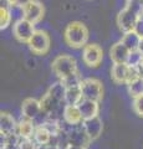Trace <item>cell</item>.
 Returning a JSON list of instances; mask_svg holds the SVG:
<instances>
[{
  "label": "cell",
  "mask_w": 143,
  "mask_h": 149,
  "mask_svg": "<svg viewBox=\"0 0 143 149\" xmlns=\"http://www.w3.org/2000/svg\"><path fill=\"white\" fill-rule=\"evenodd\" d=\"M142 61H143V55L138 50H135V51H131L130 52V56H128L126 63L131 67H138Z\"/></svg>",
  "instance_id": "24"
},
{
  "label": "cell",
  "mask_w": 143,
  "mask_h": 149,
  "mask_svg": "<svg viewBox=\"0 0 143 149\" xmlns=\"http://www.w3.org/2000/svg\"><path fill=\"white\" fill-rule=\"evenodd\" d=\"M84 98L81 92V86H75V87H66V95H65V104H73L77 106L80 101Z\"/></svg>",
  "instance_id": "18"
},
{
  "label": "cell",
  "mask_w": 143,
  "mask_h": 149,
  "mask_svg": "<svg viewBox=\"0 0 143 149\" xmlns=\"http://www.w3.org/2000/svg\"><path fill=\"white\" fill-rule=\"evenodd\" d=\"M40 103H41V108H43V111L49 114V117L56 118L54 114L57 113V109L60 108L61 102H59L56 98H54L49 92H46L43 98L40 100Z\"/></svg>",
  "instance_id": "16"
},
{
  "label": "cell",
  "mask_w": 143,
  "mask_h": 149,
  "mask_svg": "<svg viewBox=\"0 0 143 149\" xmlns=\"http://www.w3.org/2000/svg\"><path fill=\"white\" fill-rule=\"evenodd\" d=\"M66 149H86L85 147H80V146H75V144H67Z\"/></svg>",
  "instance_id": "31"
},
{
  "label": "cell",
  "mask_w": 143,
  "mask_h": 149,
  "mask_svg": "<svg viewBox=\"0 0 143 149\" xmlns=\"http://www.w3.org/2000/svg\"><path fill=\"white\" fill-rule=\"evenodd\" d=\"M138 51L143 55V39H141V42H140V46H138Z\"/></svg>",
  "instance_id": "32"
},
{
  "label": "cell",
  "mask_w": 143,
  "mask_h": 149,
  "mask_svg": "<svg viewBox=\"0 0 143 149\" xmlns=\"http://www.w3.org/2000/svg\"><path fill=\"white\" fill-rule=\"evenodd\" d=\"M61 81L63 82V85H65L66 87H75V86H81L82 78L80 76V73L76 72V73L71 74V76L63 78V80H61Z\"/></svg>",
  "instance_id": "25"
},
{
  "label": "cell",
  "mask_w": 143,
  "mask_h": 149,
  "mask_svg": "<svg viewBox=\"0 0 143 149\" xmlns=\"http://www.w3.org/2000/svg\"><path fill=\"white\" fill-rule=\"evenodd\" d=\"M77 107H78V109H80L84 119L92 118V117L98 116V109L100 108H98V102H96V101L82 98L80 101V103L77 104Z\"/></svg>",
  "instance_id": "14"
},
{
  "label": "cell",
  "mask_w": 143,
  "mask_h": 149,
  "mask_svg": "<svg viewBox=\"0 0 143 149\" xmlns=\"http://www.w3.org/2000/svg\"><path fill=\"white\" fill-rule=\"evenodd\" d=\"M62 117H63V120L70 125H78L84 120L78 107L73 104H65L62 109Z\"/></svg>",
  "instance_id": "12"
},
{
  "label": "cell",
  "mask_w": 143,
  "mask_h": 149,
  "mask_svg": "<svg viewBox=\"0 0 143 149\" xmlns=\"http://www.w3.org/2000/svg\"><path fill=\"white\" fill-rule=\"evenodd\" d=\"M11 20L13 16L10 10H9V6L1 5V8H0V29L5 30L6 27H9V25L11 24Z\"/></svg>",
  "instance_id": "23"
},
{
  "label": "cell",
  "mask_w": 143,
  "mask_h": 149,
  "mask_svg": "<svg viewBox=\"0 0 143 149\" xmlns=\"http://www.w3.org/2000/svg\"><path fill=\"white\" fill-rule=\"evenodd\" d=\"M35 24L30 22L26 19H21L14 22L13 25V35L21 44H29L31 37L35 34Z\"/></svg>",
  "instance_id": "7"
},
{
  "label": "cell",
  "mask_w": 143,
  "mask_h": 149,
  "mask_svg": "<svg viewBox=\"0 0 143 149\" xmlns=\"http://www.w3.org/2000/svg\"><path fill=\"white\" fill-rule=\"evenodd\" d=\"M81 125H82V128L85 129L86 134L89 136V138L91 139V141H95V139L100 138V136L102 134L103 123H102V119H101L98 116L92 117V118L84 119Z\"/></svg>",
  "instance_id": "10"
},
{
  "label": "cell",
  "mask_w": 143,
  "mask_h": 149,
  "mask_svg": "<svg viewBox=\"0 0 143 149\" xmlns=\"http://www.w3.org/2000/svg\"><path fill=\"white\" fill-rule=\"evenodd\" d=\"M47 92L51 95L54 98H56L59 102H65V95H66V86L63 85L62 81L55 82L49 87Z\"/></svg>",
  "instance_id": "21"
},
{
  "label": "cell",
  "mask_w": 143,
  "mask_h": 149,
  "mask_svg": "<svg viewBox=\"0 0 143 149\" xmlns=\"http://www.w3.org/2000/svg\"><path fill=\"white\" fill-rule=\"evenodd\" d=\"M9 10L11 13L13 20H21L24 19V6L21 5H9Z\"/></svg>",
  "instance_id": "26"
},
{
  "label": "cell",
  "mask_w": 143,
  "mask_h": 149,
  "mask_svg": "<svg viewBox=\"0 0 143 149\" xmlns=\"http://www.w3.org/2000/svg\"><path fill=\"white\" fill-rule=\"evenodd\" d=\"M81 92L82 97L86 100H92L98 102L103 97V86L102 82L97 78H85L81 82Z\"/></svg>",
  "instance_id": "5"
},
{
  "label": "cell",
  "mask_w": 143,
  "mask_h": 149,
  "mask_svg": "<svg viewBox=\"0 0 143 149\" xmlns=\"http://www.w3.org/2000/svg\"><path fill=\"white\" fill-rule=\"evenodd\" d=\"M132 107H133V111L136 112V114H138L140 117H143V95L133 98Z\"/></svg>",
  "instance_id": "27"
},
{
  "label": "cell",
  "mask_w": 143,
  "mask_h": 149,
  "mask_svg": "<svg viewBox=\"0 0 143 149\" xmlns=\"http://www.w3.org/2000/svg\"><path fill=\"white\" fill-rule=\"evenodd\" d=\"M36 147L38 144L33 138H21L19 144V149H36Z\"/></svg>",
  "instance_id": "28"
},
{
  "label": "cell",
  "mask_w": 143,
  "mask_h": 149,
  "mask_svg": "<svg viewBox=\"0 0 143 149\" xmlns=\"http://www.w3.org/2000/svg\"><path fill=\"white\" fill-rule=\"evenodd\" d=\"M27 45H29V49L33 54L39 56L46 55L49 52L50 47H51V39H50V36L46 31L36 30Z\"/></svg>",
  "instance_id": "6"
},
{
  "label": "cell",
  "mask_w": 143,
  "mask_h": 149,
  "mask_svg": "<svg viewBox=\"0 0 143 149\" xmlns=\"http://www.w3.org/2000/svg\"><path fill=\"white\" fill-rule=\"evenodd\" d=\"M35 124L33 123V120H29V119H22L17 123V129H16V133L19 134L21 138H33L34 137V133H35Z\"/></svg>",
  "instance_id": "17"
},
{
  "label": "cell",
  "mask_w": 143,
  "mask_h": 149,
  "mask_svg": "<svg viewBox=\"0 0 143 149\" xmlns=\"http://www.w3.org/2000/svg\"><path fill=\"white\" fill-rule=\"evenodd\" d=\"M52 137L54 136L51 134V132L43 125V127H36L33 139L35 141V143L38 144V146H40V144H49L50 142H51Z\"/></svg>",
  "instance_id": "20"
},
{
  "label": "cell",
  "mask_w": 143,
  "mask_h": 149,
  "mask_svg": "<svg viewBox=\"0 0 143 149\" xmlns=\"http://www.w3.org/2000/svg\"><path fill=\"white\" fill-rule=\"evenodd\" d=\"M103 60V51L97 44H87L82 49V61L87 67H98Z\"/></svg>",
  "instance_id": "8"
},
{
  "label": "cell",
  "mask_w": 143,
  "mask_h": 149,
  "mask_svg": "<svg viewBox=\"0 0 143 149\" xmlns=\"http://www.w3.org/2000/svg\"><path fill=\"white\" fill-rule=\"evenodd\" d=\"M51 70L60 80H63V78L78 72L76 60L67 54H61L56 56L51 62Z\"/></svg>",
  "instance_id": "3"
},
{
  "label": "cell",
  "mask_w": 143,
  "mask_h": 149,
  "mask_svg": "<svg viewBox=\"0 0 143 149\" xmlns=\"http://www.w3.org/2000/svg\"><path fill=\"white\" fill-rule=\"evenodd\" d=\"M135 30L137 34H138V36L141 37V39H143V16H141L140 19H138V21H137V24H136V26H135Z\"/></svg>",
  "instance_id": "29"
},
{
  "label": "cell",
  "mask_w": 143,
  "mask_h": 149,
  "mask_svg": "<svg viewBox=\"0 0 143 149\" xmlns=\"http://www.w3.org/2000/svg\"><path fill=\"white\" fill-rule=\"evenodd\" d=\"M16 129L17 123L14 119V117L8 112H3L1 116H0V132H1V136L5 137L9 134L16 133Z\"/></svg>",
  "instance_id": "15"
},
{
  "label": "cell",
  "mask_w": 143,
  "mask_h": 149,
  "mask_svg": "<svg viewBox=\"0 0 143 149\" xmlns=\"http://www.w3.org/2000/svg\"><path fill=\"white\" fill-rule=\"evenodd\" d=\"M45 9L43 3L38 1V0H31L29 4L24 6V19L29 20L33 24H38V22L44 17Z\"/></svg>",
  "instance_id": "9"
},
{
  "label": "cell",
  "mask_w": 143,
  "mask_h": 149,
  "mask_svg": "<svg viewBox=\"0 0 143 149\" xmlns=\"http://www.w3.org/2000/svg\"><path fill=\"white\" fill-rule=\"evenodd\" d=\"M143 14V0L127 1V5L117 15V25L123 32L132 31L135 29L138 19Z\"/></svg>",
  "instance_id": "1"
},
{
  "label": "cell",
  "mask_w": 143,
  "mask_h": 149,
  "mask_svg": "<svg viewBox=\"0 0 143 149\" xmlns=\"http://www.w3.org/2000/svg\"><path fill=\"white\" fill-rule=\"evenodd\" d=\"M127 1H133V0H127Z\"/></svg>",
  "instance_id": "33"
},
{
  "label": "cell",
  "mask_w": 143,
  "mask_h": 149,
  "mask_svg": "<svg viewBox=\"0 0 143 149\" xmlns=\"http://www.w3.org/2000/svg\"><path fill=\"white\" fill-rule=\"evenodd\" d=\"M111 77L116 85H128L133 80L142 76L137 67H131L127 63H113L111 68Z\"/></svg>",
  "instance_id": "4"
},
{
  "label": "cell",
  "mask_w": 143,
  "mask_h": 149,
  "mask_svg": "<svg viewBox=\"0 0 143 149\" xmlns=\"http://www.w3.org/2000/svg\"><path fill=\"white\" fill-rule=\"evenodd\" d=\"M127 88H128L130 96L133 97V98L143 95V77H138L132 82H130L127 85Z\"/></svg>",
  "instance_id": "22"
},
{
  "label": "cell",
  "mask_w": 143,
  "mask_h": 149,
  "mask_svg": "<svg viewBox=\"0 0 143 149\" xmlns=\"http://www.w3.org/2000/svg\"><path fill=\"white\" fill-rule=\"evenodd\" d=\"M43 111L41 108V103L40 101L35 100V98H26L22 101L21 103V114L25 119H29V120H34L40 114V112Z\"/></svg>",
  "instance_id": "11"
},
{
  "label": "cell",
  "mask_w": 143,
  "mask_h": 149,
  "mask_svg": "<svg viewBox=\"0 0 143 149\" xmlns=\"http://www.w3.org/2000/svg\"><path fill=\"white\" fill-rule=\"evenodd\" d=\"M63 39H65L66 45L72 49H84L89 40V30L82 22L72 21L65 27Z\"/></svg>",
  "instance_id": "2"
},
{
  "label": "cell",
  "mask_w": 143,
  "mask_h": 149,
  "mask_svg": "<svg viewBox=\"0 0 143 149\" xmlns=\"http://www.w3.org/2000/svg\"><path fill=\"white\" fill-rule=\"evenodd\" d=\"M121 41L130 51H135V50H138V46H140V42H141V37L138 36V34L135 30H132V31L124 32Z\"/></svg>",
  "instance_id": "19"
},
{
  "label": "cell",
  "mask_w": 143,
  "mask_h": 149,
  "mask_svg": "<svg viewBox=\"0 0 143 149\" xmlns=\"http://www.w3.org/2000/svg\"><path fill=\"white\" fill-rule=\"evenodd\" d=\"M131 51L123 45L122 41L114 44L110 50V58L113 61V63H126L127 58L130 56Z\"/></svg>",
  "instance_id": "13"
},
{
  "label": "cell",
  "mask_w": 143,
  "mask_h": 149,
  "mask_svg": "<svg viewBox=\"0 0 143 149\" xmlns=\"http://www.w3.org/2000/svg\"><path fill=\"white\" fill-rule=\"evenodd\" d=\"M8 3V5H21L25 6L26 4H29L31 0H5Z\"/></svg>",
  "instance_id": "30"
}]
</instances>
